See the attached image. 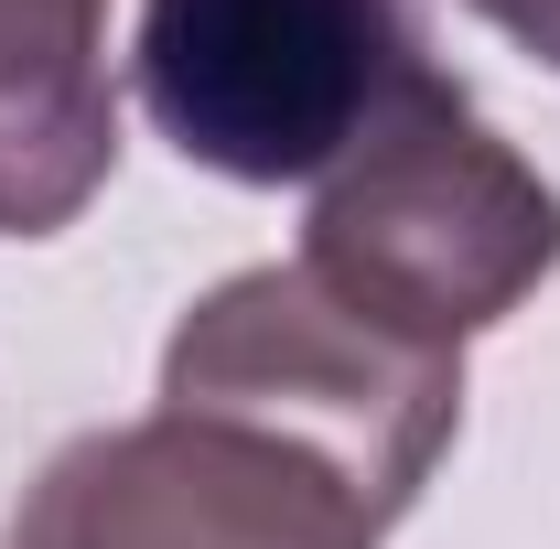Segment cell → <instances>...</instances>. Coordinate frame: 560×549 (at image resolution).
<instances>
[{
  "label": "cell",
  "mask_w": 560,
  "mask_h": 549,
  "mask_svg": "<svg viewBox=\"0 0 560 549\" xmlns=\"http://www.w3.org/2000/svg\"><path fill=\"white\" fill-rule=\"evenodd\" d=\"M108 162V0H0V237L75 226Z\"/></svg>",
  "instance_id": "5"
},
{
  "label": "cell",
  "mask_w": 560,
  "mask_h": 549,
  "mask_svg": "<svg viewBox=\"0 0 560 549\" xmlns=\"http://www.w3.org/2000/svg\"><path fill=\"white\" fill-rule=\"evenodd\" d=\"M162 399L173 410H248L302 442H324L388 517H410L453 420H464V355L377 335L346 313L302 259L237 270L173 324L162 344Z\"/></svg>",
  "instance_id": "3"
},
{
  "label": "cell",
  "mask_w": 560,
  "mask_h": 549,
  "mask_svg": "<svg viewBox=\"0 0 560 549\" xmlns=\"http://www.w3.org/2000/svg\"><path fill=\"white\" fill-rule=\"evenodd\" d=\"M475 11H486L506 44H528L539 66H560V0H475Z\"/></svg>",
  "instance_id": "6"
},
{
  "label": "cell",
  "mask_w": 560,
  "mask_h": 549,
  "mask_svg": "<svg viewBox=\"0 0 560 549\" xmlns=\"http://www.w3.org/2000/svg\"><path fill=\"white\" fill-rule=\"evenodd\" d=\"M302 270L377 335L464 355V335L506 324L560 270V195L431 66L324 173L313 226H302Z\"/></svg>",
  "instance_id": "1"
},
{
  "label": "cell",
  "mask_w": 560,
  "mask_h": 549,
  "mask_svg": "<svg viewBox=\"0 0 560 549\" xmlns=\"http://www.w3.org/2000/svg\"><path fill=\"white\" fill-rule=\"evenodd\" d=\"M399 528L366 484L248 410H162L66 442L0 549H377Z\"/></svg>",
  "instance_id": "4"
},
{
  "label": "cell",
  "mask_w": 560,
  "mask_h": 549,
  "mask_svg": "<svg viewBox=\"0 0 560 549\" xmlns=\"http://www.w3.org/2000/svg\"><path fill=\"white\" fill-rule=\"evenodd\" d=\"M431 75L420 0H140L130 86L226 184H324Z\"/></svg>",
  "instance_id": "2"
}]
</instances>
